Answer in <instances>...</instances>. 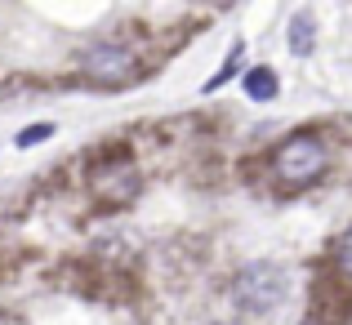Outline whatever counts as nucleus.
I'll return each instance as SVG.
<instances>
[{"label":"nucleus","mask_w":352,"mask_h":325,"mask_svg":"<svg viewBox=\"0 0 352 325\" xmlns=\"http://www.w3.org/2000/svg\"><path fill=\"white\" fill-rule=\"evenodd\" d=\"M326 165H330L326 143H321L312 129L290 134L281 147H276V156H272L276 183H285V188H308V183H317L321 174H326Z\"/></svg>","instance_id":"obj_1"},{"label":"nucleus","mask_w":352,"mask_h":325,"mask_svg":"<svg viewBox=\"0 0 352 325\" xmlns=\"http://www.w3.org/2000/svg\"><path fill=\"white\" fill-rule=\"evenodd\" d=\"M138 54L129 45H94V49L80 54V76L94 80V85L120 89V85H134L138 80Z\"/></svg>","instance_id":"obj_2"},{"label":"nucleus","mask_w":352,"mask_h":325,"mask_svg":"<svg viewBox=\"0 0 352 325\" xmlns=\"http://www.w3.org/2000/svg\"><path fill=\"white\" fill-rule=\"evenodd\" d=\"M285 267H276V263H250L245 272L236 276V303L245 312H267V308H276V303L285 299Z\"/></svg>","instance_id":"obj_3"},{"label":"nucleus","mask_w":352,"mask_h":325,"mask_svg":"<svg viewBox=\"0 0 352 325\" xmlns=\"http://www.w3.org/2000/svg\"><path fill=\"white\" fill-rule=\"evenodd\" d=\"M89 188H94V197H107V201H134L138 197L134 161H103L89 174Z\"/></svg>","instance_id":"obj_4"},{"label":"nucleus","mask_w":352,"mask_h":325,"mask_svg":"<svg viewBox=\"0 0 352 325\" xmlns=\"http://www.w3.org/2000/svg\"><path fill=\"white\" fill-rule=\"evenodd\" d=\"M241 89H245L254 103H272V98L281 94V80H276L272 67H250V71H245V85H241Z\"/></svg>","instance_id":"obj_5"},{"label":"nucleus","mask_w":352,"mask_h":325,"mask_svg":"<svg viewBox=\"0 0 352 325\" xmlns=\"http://www.w3.org/2000/svg\"><path fill=\"white\" fill-rule=\"evenodd\" d=\"M312 41H317V32H312V18H308V14H294V18H290V49L299 54V58H308V54H312Z\"/></svg>","instance_id":"obj_6"},{"label":"nucleus","mask_w":352,"mask_h":325,"mask_svg":"<svg viewBox=\"0 0 352 325\" xmlns=\"http://www.w3.org/2000/svg\"><path fill=\"white\" fill-rule=\"evenodd\" d=\"M241 54H245V45H232V49H228V63H223V67H219V76L210 80L206 89H219V85H223L228 76H236V67H241Z\"/></svg>","instance_id":"obj_7"},{"label":"nucleus","mask_w":352,"mask_h":325,"mask_svg":"<svg viewBox=\"0 0 352 325\" xmlns=\"http://www.w3.org/2000/svg\"><path fill=\"white\" fill-rule=\"evenodd\" d=\"M54 134V125H36V129H23L18 134V147H32V143H45V138Z\"/></svg>","instance_id":"obj_8"},{"label":"nucleus","mask_w":352,"mask_h":325,"mask_svg":"<svg viewBox=\"0 0 352 325\" xmlns=\"http://www.w3.org/2000/svg\"><path fill=\"white\" fill-rule=\"evenodd\" d=\"M339 272H344L348 281H352V232L344 236V245H339Z\"/></svg>","instance_id":"obj_9"}]
</instances>
